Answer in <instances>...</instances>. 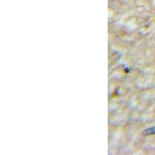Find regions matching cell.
I'll return each instance as SVG.
<instances>
[{
	"instance_id": "obj_1",
	"label": "cell",
	"mask_w": 155,
	"mask_h": 155,
	"mask_svg": "<svg viewBox=\"0 0 155 155\" xmlns=\"http://www.w3.org/2000/svg\"><path fill=\"white\" fill-rule=\"evenodd\" d=\"M144 134H146V135H151V134H155V127L147 129L146 130H145Z\"/></svg>"
}]
</instances>
